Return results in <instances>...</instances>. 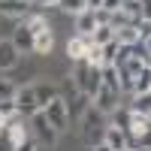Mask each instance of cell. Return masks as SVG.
I'll return each mask as SVG.
<instances>
[{
    "label": "cell",
    "mask_w": 151,
    "mask_h": 151,
    "mask_svg": "<svg viewBox=\"0 0 151 151\" xmlns=\"http://www.w3.org/2000/svg\"><path fill=\"white\" fill-rule=\"evenodd\" d=\"M145 48H148V58H151V36H148V40H145Z\"/></svg>",
    "instance_id": "cell-37"
},
{
    "label": "cell",
    "mask_w": 151,
    "mask_h": 151,
    "mask_svg": "<svg viewBox=\"0 0 151 151\" xmlns=\"http://www.w3.org/2000/svg\"><path fill=\"white\" fill-rule=\"evenodd\" d=\"M12 45L18 48V55L21 52H33V33H30V27L24 21L15 27V33H12Z\"/></svg>",
    "instance_id": "cell-9"
},
{
    "label": "cell",
    "mask_w": 151,
    "mask_h": 151,
    "mask_svg": "<svg viewBox=\"0 0 151 151\" xmlns=\"http://www.w3.org/2000/svg\"><path fill=\"white\" fill-rule=\"evenodd\" d=\"M73 82H76V88H79V94L94 97L100 88H103V67H91V64H85V60H79Z\"/></svg>",
    "instance_id": "cell-1"
},
{
    "label": "cell",
    "mask_w": 151,
    "mask_h": 151,
    "mask_svg": "<svg viewBox=\"0 0 151 151\" xmlns=\"http://www.w3.org/2000/svg\"><path fill=\"white\" fill-rule=\"evenodd\" d=\"M115 40H118V45H133V42H139V30H136V24H127V27L115 30Z\"/></svg>",
    "instance_id": "cell-15"
},
{
    "label": "cell",
    "mask_w": 151,
    "mask_h": 151,
    "mask_svg": "<svg viewBox=\"0 0 151 151\" xmlns=\"http://www.w3.org/2000/svg\"><path fill=\"white\" fill-rule=\"evenodd\" d=\"M103 85H106V88H112V91H121V82H118L115 67H103Z\"/></svg>",
    "instance_id": "cell-22"
},
{
    "label": "cell",
    "mask_w": 151,
    "mask_h": 151,
    "mask_svg": "<svg viewBox=\"0 0 151 151\" xmlns=\"http://www.w3.org/2000/svg\"><path fill=\"white\" fill-rule=\"evenodd\" d=\"M100 24H109V12L106 9H97V27Z\"/></svg>",
    "instance_id": "cell-33"
},
{
    "label": "cell",
    "mask_w": 151,
    "mask_h": 151,
    "mask_svg": "<svg viewBox=\"0 0 151 151\" xmlns=\"http://www.w3.org/2000/svg\"><path fill=\"white\" fill-rule=\"evenodd\" d=\"M145 91H151V67H142L139 76H136V82H133V97L145 94Z\"/></svg>",
    "instance_id": "cell-16"
},
{
    "label": "cell",
    "mask_w": 151,
    "mask_h": 151,
    "mask_svg": "<svg viewBox=\"0 0 151 151\" xmlns=\"http://www.w3.org/2000/svg\"><path fill=\"white\" fill-rule=\"evenodd\" d=\"M58 9L79 15V12H85V9H88V3H85V0H58Z\"/></svg>",
    "instance_id": "cell-21"
},
{
    "label": "cell",
    "mask_w": 151,
    "mask_h": 151,
    "mask_svg": "<svg viewBox=\"0 0 151 151\" xmlns=\"http://www.w3.org/2000/svg\"><path fill=\"white\" fill-rule=\"evenodd\" d=\"M82 136H85V142L91 145V148L103 142L106 124H103V115H100L97 109H88V112H85V130H82Z\"/></svg>",
    "instance_id": "cell-2"
},
{
    "label": "cell",
    "mask_w": 151,
    "mask_h": 151,
    "mask_svg": "<svg viewBox=\"0 0 151 151\" xmlns=\"http://www.w3.org/2000/svg\"><path fill=\"white\" fill-rule=\"evenodd\" d=\"M30 127L36 133V142H42V145H55L58 142V130H55V124L45 118L42 109L36 112V115H30Z\"/></svg>",
    "instance_id": "cell-3"
},
{
    "label": "cell",
    "mask_w": 151,
    "mask_h": 151,
    "mask_svg": "<svg viewBox=\"0 0 151 151\" xmlns=\"http://www.w3.org/2000/svg\"><path fill=\"white\" fill-rule=\"evenodd\" d=\"M94 45V36L91 33H76L73 40L67 42V55H70V60H85V55H88V48Z\"/></svg>",
    "instance_id": "cell-7"
},
{
    "label": "cell",
    "mask_w": 151,
    "mask_h": 151,
    "mask_svg": "<svg viewBox=\"0 0 151 151\" xmlns=\"http://www.w3.org/2000/svg\"><path fill=\"white\" fill-rule=\"evenodd\" d=\"M136 151H151V124H148V130H145V136L139 139V145H136Z\"/></svg>",
    "instance_id": "cell-27"
},
{
    "label": "cell",
    "mask_w": 151,
    "mask_h": 151,
    "mask_svg": "<svg viewBox=\"0 0 151 151\" xmlns=\"http://www.w3.org/2000/svg\"><path fill=\"white\" fill-rule=\"evenodd\" d=\"M15 148H18V145H15V142H12V139H9V136L3 133V130H0V151H15Z\"/></svg>",
    "instance_id": "cell-28"
},
{
    "label": "cell",
    "mask_w": 151,
    "mask_h": 151,
    "mask_svg": "<svg viewBox=\"0 0 151 151\" xmlns=\"http://www.w3.org/2000/svg\"><path fill=\"white\" fill-rule=\"evenodd\" d=\"M94 100V109L100 112V115H109V112H115L118 109V100H121V91H112V88H100V91L91 97Z\"/></svg>",
    "instance_id": "cell-5"
},
{
    "label": "cell",
    "mask_w": 151,
    "mask_h": 151,
    "mask_svg": "<svg viewBox=\"0 0 151 151\" xmlns=\"http://www.w3.org/2000/svg\"><path fill=\"white\" fill-rule=\"evenodd\" d=\"M33 94H36V106H40V109H45V106L58 97L52 85H36V88H33Z\"/></svg>",
    "instance_id": "cell-18"
},
{
    "label": "cell",
    "mask_w": 151,
    "mask_h": 151,
    "mask_svg": "<svg viewBox=\"0 0 151 151\" xmlns=\"http://www.w3.org/2000/svg\"><path fill=\"white\" fill-rule=\"evenodd\" d=\"M85 64L103 67V48H100V45H91V48H88V55H85Z\"/></svg>",
    "instance_id": "cell-24"
},
{
    "label": "cell",
    "mask_w": 151,
    "mask_h": 151,
    "mask_svg": "<svg viewBox=\"0 0 151 151\" xmlns=\"http://www.w3.org/2000/svg\"><path fill=\"white\" fill-rule=\"evenodd\" d=\"M0 130H3V133L9 136V139L15 142V145H21L24 139H30V130L24 127V115H12V118H6Z\"/></svg>",
    "instance_id": "cell-6"
},
{
    "label": "cell",
    "mask_w": 151,
    "mask_h": 151,
    "mask_svg": "<svg viewBox=\"0 0 151 151\" xmlns=\"http://www.w3.org/2000/svg\"><path fill=\"white\" fill-rule=\"evenodd\" d=\"M24 24L30 27V33H33V36L48 30V18H45V15H24Z\"/></svg>",
    "instance_id": "cell-19"
},
{
    "label": "cell",
    "mask_w": 151,
    "mask_h": 151,
    "mask_svg": "<svg viewBox=\"0 0 151 151\" xmlns=\"http://www.w3.org/2000/svg\"><path fill=\"white\" fill-rule=\"evenodd\" d=\"M85 3H88V9H94V12H97V9H100V3H103V0H85Z\"/></svg>",
    "instance_id": "cell-35"
},
{
    "label": "cell",
    "mask_w": 151,
    "mask_h": 151,
    "mask_svg": "<svg viewBox=\"0 0 151 151\" xmlns=\"http://www.w3.org/2000/svg\"><path fill=\"white\" fill-rule=\"evenodd\" d=\"M94 151H112V148H109L106 142H100V145H94Z\"/></svg>",
    "instance_id": "cell-36"
},
{
    "label": "cell",
    "mask_w": 151,
    "mask_h": 151,
    "mask_svg": "<svg viewBox=\"0 0 151 151\" xmlns=\"http://www.w3.org/2000/svg\"><path fill=\"white\" fill-rule=\"evenodd\" d=\"M91 36H94V45H109L112 40H115V30H112L109 24H100V27H97Z\"/></svg>",
    "instance_id": "cell-20"
},
{
    "label": "cell",
    "mask_w": 151,
    "mask_h": 151,
    "mask_svg": "<svg viewBox=\"0 0 151 151\" xmlns=\"http://www.w3.org/2000/svg\"><path fill=\"white\" fill-rule=\"evenodd\" d=\"M15 64H18V48L12 45V40L0 42V70H12Z\"/></svg>",
    "instance_id": "cell-11"
},
{
    "label": "cell",
    "mask_w": 151,
    "mask_h": 151,
    "mask_svg": "<svg viewBox=\"0 0 151 151\" xmlns=\"http://www.w3.org/2000/svg\"><path fill=\"white\" fill-rule=\"evenodd\" d=\"M130 112H139V115L151 118V91H145V94H136V100H133Z\"/></svg>",
    "instance_id": "cell-17"
},
{
    "label": "cell",
    "mask_w": 151,
    "mask_h": 151,
    "mask_svg": "<svg viewBox=\"0 0 151 151\" xmlns=\"http://www.w3.org/2000/svg\"><path fill=\"white\" fill-rule=\"evenodd\" d=\"M15 94H18V88L12 85L9 79H0V103H6V100H15Z\"/></svg>",
    "instance_id": "cell-23"
},
{
    "label": "cell",
    "mask_w": 151,
    "mask_h": 151,
    "mask_svg": "<svg viewBox=\"0 0 151 151\" xmlns=\"http://www.w3.org/2000/svg\"><path fill=\"white\" fill-rule=\"evenodd\" d=\"M33 6H58V0H36Z\"/></svg>",
    "instance_id": "cell-34"
},
{
    "label": "cell",
    "mask_w": 151,
    "mask_h": 151,
    "mask_svg": "<svg viewBox=\"0 0 151 151\" xmlns=\"http://www.w3.org/2000/svg\"><path fill=\"white\" fill-rule=\"evenodd\" d=\"M121 12H127L130 18H139L142 21V15H139V0H121Z\"/></svg>",
    "instance_id": "cell-25"
},
{
    "label": "cell",
    "mask_w": 151,
    "mask_h": 151,
    "mask_svg": "<svg viewBox=\"0 0 151 151\" xmlns=\"http://www.w3.org/2000/svg\"><path fill=\"white\" fill-rule=\"evenodd\" d=\"M100 9H106L109 15H112V12H118V9H121V0H103V3H100Z\"/></svg>",
    "instance_id": "cell-31"
},
{
    "label": "cell",
    "mask_w": 151,
    "mask_h": 151,
    "mask_svg": "<svg viewBox=\"0 0 151 151\" xmlns=\"http://www.w3.org/2000/svg\"><path fill=\"white\" fill-rule=\"evenodd\" d=\"M139 15L142 21H151V0H139Z\"/></svg>",
    "instance_id": "cell-30"
},
{
    "label": "cell",
    "mask_w": 151,
    "mask_h": 151,
    "mask_svg": "<svg viewBox=\"0 0 151 151\" xmlns=\"http://www.w3.org/2000/svg\"><path fill=\"white\" fill-rule=\"evenodd\" d=\"M30 3L27 0H0V12L3 15H27Z\"/></svg>",
    "instance_id": "cell-13"
},
{
    "label": "cell",
    "mask_w": 151,
    "mask_h": 151,
    "mask_svg": "<svg viewBox=\"0 0 151 151\" xmlns=\"http://www.w3.org/2000/svg\"><path fill=\"white\" fill-rule=\"evenodd\" d=\"M124 151H130V148H124Z\"/></svg>",
    "instance_id": "cell-38"
},
{
    "label": "cell",
    "mask_w": 151,
    "mask_h": 151,
    "mask_svg": "<svg viewBox=\"0 0 151 151\" xmlns=\"http://www.w3.org/2000/svg\"><path fill=\"white\" fill-rule=\"evenodd\" d=\"M136 30H139V40L145 42L148 36H151V21H139V24H136Z\"/></svg>",
    "instance_id": "cell-29"
},
{
    "label": "cell",
    "mask_w": 151,
    "mask_h": 151,
    "mask_svg": "<svg viewBox=\"0 0 151 151\" xmlns=\"http://www.w3.org/2000/svg\"><path fill=\"white\" fill-rule=\"evenodd\" d=\"M103 142H106L112 151H124V148H127V136H124L118 127H106V136H103Z\"/></svg>",
    "instance_id": "cell-12"
},
{
    "label": "cell",
    "mask_w": 151,
    "mask_h": 151,
    "mask_svg": "<svg viewBox=\"0 0 151 151\" xmlns=\"http://www.w3.org/2000/svg\"><path fill=\"white\" fill-rule=\"evenodd\" d=\"M130 151H133V148H130Z\"/></svg>",
    "instance_id": "cell-39"
},
{
    "label": "cell",
    "mask_w": 151,
    "mask_h": 151,
    "mask_svg": "<svg viewBox=\"0 0 151 151\" xmlns=\"http://www.w3.org/2000/svg\"><path fill=\"white\" fill-rule=\"evenodd\" d=\"M52 45H55V40H52V30L36 33V36H33V55H48V52H52Z\"/></svg>",
    "instance_id": "cell-14"
},
{
    "label": "cell",
    "mask_w": 151,
    "mask_h": 151,
    "mask_svg": "<svg viewBox=\"0 0 151 151\" xmlns=\"http://www.w3.org/2000/svg\"><path fill=\"white\" fill-rule=\"evenodd\" d=\"M15 109H18V115H36V112H40L33 88H18V94H15Z\"/></svg>",
    "instance_id": "cell-8"
},
{
    "label": "cell",
    "mask_w": 151,
    "mask_h": 151,
    "mask_svg": "<svg viewBox=\"0 0 151 151\" xmlns=\"http://www.w3.org/2000/svg\"><path fill=\"white\" fill-rule=\"evenodd\" d=\"M97 30V12L94 9H85L76 15V33H94Z\"/></svg>",
    "instance_id": "cell-10"
},
{
    "label": "cell",
    "mask_w": 151,
    "mask_h": 151,
    "mask_svg": "<svg viewBox=\"0 0 151 151\" xmlns=\"http://www.w3.org/2000/svg\"><path fill=\"white\" fill-rule=\"evenodd\" d=\"M12 115H18V109H15V100H6V103H0V121H6Z\"/></svg>",
    "instance_id": "cell-26"
},
{
    "label": "cell",
    "mask_w": 151,
    "mask_h": 151,
    "mask_svg": "<svg viewBox=\"0 0 151 151\" xmlns=\"http://www.w3.org/2000/svg\"><path fill=\"white\" fill-rule=\"evenodd\" d=\"M42 112H45V118L55 124V130H58V133H60V130H67V124H70V109H67V103H64L60 97H55Z\"/></svg>",
    "instance_id": "cell-4"
},
{
    "label": "cell",
    "mask_w": 151,
    "mask_h": 151,
    "mask_svg": "<svg viewBox=\"0 0 151 151\" xmlns=\"http://www.w3.org/2000/svg\"><path fill=\"white\" fill-rule=\"evenodd\" d=\"M15 151H36V139H33V136H30V139H24Z\"/></svg>",
    "instance_id": "cell-32"
}]
</instances>
